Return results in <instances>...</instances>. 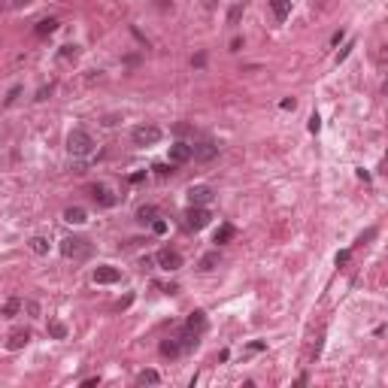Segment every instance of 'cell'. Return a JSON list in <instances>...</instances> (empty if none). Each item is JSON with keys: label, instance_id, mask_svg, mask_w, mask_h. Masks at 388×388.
I'll return each instance as SVG.
<instances>
[{"label": "cell", "instance_id": "6da1fadb", "mask_svg": "<svg viewBox=\"0 0 388 388\" xmlns=\"http://www.w3.org/2000/svg\"><path fill=\"white\" fill-rule=\"evenodd\" d=\"M67 152L76 155V158H88V155L94 152V140H91V133L82 130V128L70 130V137H67Z\"/></svg>", "mask_w": 388, "mask_h": 388}, {"label": "cell", "instance_id": "7a4b0ae2", "mask_svg": "<svg viewBox=\"0 0 388 388\" xmlns=\"http://www.w3.org/2000/svg\"><path fill=\"white\" fill-rule=\"evenodd\" d=\"M88 252H91V243L85 237H67V240H61V255L64 258H88Z\"/></svg>", "mask_w": 388, "mask_h": 388}, {"label": "cell", "instance_id": "3957f363", "mask_svg": "<svg viewBox=\"0 0 388 388\" xmlns=\"http://www.w3.org/2000/svg\"><path fill=\"white\" fill-rule=\"evenodd\" d=\"M164 133L158 125H137V128L130 130V140H133V146H155L158 140H161Z\"/></svg>", "mask_w": 388, "mask_h": 388}, {"label": "cell", "instance_id": "277c9868", "mask_svg": "<svg viewBox=\"0 0 388 388\" xmlns=\"http://www.w3.org/2000/svg\"><path fill=\"white\" fill-rule=\"evenodd\" d=\"M209 212H206V206H188L185 209V227H191V230H200V227L209 225Z\"/></svg>", "mask_w": 388, "mask_h": 388}, {"label": "cell", "instance_id": "5b68a950", "mask_svg": "<svg viewBox=\"0 0 388 388\" xmlns=\"http://www.w3.org/2000/svg\"><path fill=\"white\" fill-rule=\"evenodd\" d=\"M219 155V146L212 143V140H200V143H194L191 146V158L194 161H212Z\"/></svg>", "mask_w": 388, "mask_h": 388}, {"label": "cell", "instance_id": "8992f818", "mask_svg": "<svg viewBox=\"0 0 388 388\" xmlns=\"http://www.w3.org/2000/svg\"><path fill=\"white\" fill-rule=\"evenodd\" d=\"M155 261H158V267H161V270H170V273L182 267V255H179L176 249H161V252L155 255Z\"/></svg>", "mask_w": 388, "mask_h": 388}, {"label": "cell", "instance_id": "52a82bcc", "mask_svg": "<svg viewBox=\"0 0 388 388\" xmlns=\"http://www.w3.org/2000/svg\"><path fill=\"white\" fill-rule=\"evenodd\" d=\"M119 279H122V270H119V267H109V264L94 267V282L97 285H112V282H119Z\"/></svg>", "mask_w": 388, "mask_h": 388}, {"label": "cell", "instance_id": "ba28073f", "mask_svg": "<svg viewBox=\"0 0 388 388\" xmlns=\"http://www.w3.org/2000/svg\"><path fill=\"white\" fill-rule=\"evenodd\" d=\"M191 161V143H173L170 146V164H188Z\"/></svg>", "mask_w": 388, "mask_h": 388}, {"label": "cell", "instance_id": "9c48e42d", "mask_svg": "<svg viewBox=\"0 0 388 388\" xmlns=\"http://www.w3.org/2000/svg\"><path fill=\"white\" fill-rule=\"evenodd\" d=\"M212 200V188L209 185H194L191 191H188V203L191 206H206Z\"/></svg>", "mask_w": 388, "mask_h": 388}, {"label": "cell", "instance_id": "30bf717a", "mask_svg": "<svg viewBox=\"0 0 388 388\" xmlns=\"http://www.w3.org/2000/svg\"><path fill=\"white\" fill-rule=\"evenodd\" d=\"M28 343H31V331H12L9 340H6V349H9V352H18V349H25Z\"/></svg>", "mask_w": 388, "mask_h": 388}, {"label": "cell", "instance_id": "8fae6325", "mask_svg": "<svg viewBox=\"0 0 388 388\" xmlns=\"http://www.w3.org/2000/svg\"><path fill=\"white\" fill-rule=\"evenodd\" d=\"M270 9H273L276 22H285L291 12V0H270Z\"/></svg>", "mask_w": 388, "mask_h": 388}, {"label": "cell", "instance_id": "7c38bea8", "mask_svg": "<svg viewBox=\"0 0 388 388\" xmlns=\"http://www.w3.org/2000/svg\"><path fill=\"white\" fill-rule=\"evenodd\" d=\"M88 191H91V197H94V200L100 203V206H112V203H115V197H112V194L106 191L103 185H91Z\"/></svg>", "mask_w": 388, "mask_h": 388}, {"label": "cell", "instance_id": "4fadbf2b", "mask_svg": "<svg viewBox=\"0 0 388 388\" xmlns=\"http://www.w3.org/2000/svg\"><path fill=\"white\" fill-rule=\"evenodd\" d=\"M203 324H206V316L197 309V313H191L188 316V322H185V331H194V334H200L203 331Z\"/></svg>", "mask_w": 388, "mask_h": 388}, {"label": "cell", "instance_id": "5bb4252c", "mask_svg": "<svg viewBox=\"0 0 388 388\" xmlns=\"http://www.w3.org/2000/svg\"><path fill=\"white\" fill-rule=\"evenodd\" d=\"M58 31V22L55 18H43V22H36V28H33V33L36 36H49V33Z\"/></svg>", "mask_w": 388, "mask_h": 388}, {"label": "cell", "instance_id": "9a60e30c", "mask_svg": "<svg viewBox=\"0 0 388 388\" xmlns=\"http://www.w3.org/2000/svg\"><path fill=\"white\" fill-rule=\"evenodd\" d=\"M85 219H88V216H85L82 206H70V209L64 212V222H70V225H82Z\"/></svg>", "mask_w": 388, "mask_h": 388}, {"label": "cell", "instance_id": "2e32d148", "mask_svg": "<svg viewBox=\"0 0 388 388\" xmlns=\"http://www.w3.org/2000/svg\"><path fill=\"white\" fill-rule=\"evenodd\" d=\"M234 234H237V230H234V225H222V227H219V230H216V237H212V243H219V246H225V243H230V240H234Z\"/></svg>", "mask_w": 388, "mask_h": 388}, {"label": "cell", "instance_id": "e0dca14e", "mask_svg": "<svg viewBox=\"0 0 388 388\" xmlns=\"http://www.w3.org/2000/svg\"><path fill=\"white\" fill-rule=\"evenodd\" d=\"M161 382V376L155 373V370H143V373H137V385H158Z\"/></svg>", "mask_w": 388, "mask_h": 388}, {"label": "cell", "instance_id": "ac0fdd59", "mask_svg": "<svg viewBox=\"0 0 388 388\" xmlns=\"http://www.w3.org/2000/svg\"><path fill=\"white\" fill-rule=\"evenodd\" d=\"M179 352H182V346H179L176 340H164V343H161V355H167V358H176Z\"/></svg>", "mask_w": 388, "mask_h": 388}, {"label": "cell", "instance_id": "d6986e66", "mask_svg": "<svg viewBox=\"0 0 388 388\" xmlns=\"http://www.w3.org/2000/svg\"><path fill=\"white\" fill-rule=\"evenodd\" d=\"M216 264H219V249H216V252H206V255L200 258V270H212Z\"/></svg>", "mask_w": 388, "mask_h": 388}, {"label": "cell", "instance_id": "ffe728a7", "mask_svg": "<svg viewBox=\"0 0 388 388\" xmlns=\"http://www.w3.org/2000/svg\"><path fill=\"white\" fill-rule=\"evenodd\" d=\"M31 252H36V255H46V252H49V243H46L43 237H33V240H31Z\"/></svg>", "mask_w": 388, "mask_h": 388}, {"label": "cell", "instance_id": "44dd1931", "mask_svg": "<svg viewBox=\"0 0 388 388\" xmlns=\"http://www.w3.org/2000/svg\"><path fill=\"white\" fill-rule=\"evenodd\" d=\"M137 219H140L143 225L152 222V219H155V206H140V209H137Z\"/></svg>", "mask_w": 388, "mask_h": 388}, {"label": "cell", "instance_id": "7402d4cb", "mask_svg": "<svg viewBox=\"0 0 388 388\" xmlns=\"http://www.w3.org/2000/svg\"><path fill=\"white\" fill-rule=\"evenodd\" d=\"M18 309H22V300H18V297H9L6 306H3V316H15Z\"/></svg>", "mask_w": 388, "mask_h": 388}, {"label": "cell", "instance_id": "603a6c76", "mask_svg": "<svg viewBox=\"0 0 388 388\" xmlns=\"http://www.w3.org/2000/svg\"><path fill=\"white\" fill-rule=\"evenodd\" d=\"M49 334H52L55 340H64V337H67V327H64L61 322H52V324H49Z\"/></svg>", "mask_w": 388, "mask_h": 388}, {"label": "cell", "instance_id": "cb8c5ba5", "mask_svg": "<svg viewBox=\"0 0 388 388\" xmlns=\"http://www.w3.org/2000/svg\"><path fill=\"white\" fill-rule=\"evenodd\" d=\"M61 58H76V46H61Z\"/></svg>", "mask_w": 388, "mask_h": 388}, {"label": "cell", "instance_id": "d4e9b609", "mask_svg": "<svg viewBox=\"0 0 388 388\" xmlns=\"http://www.w3.org/2000/svg\"><path fill=\"white\" fill-rule=\"evenodd\" d=\"M152 230H155V234H164V230H167V222H161V219H152Z\"/></svg>", "mask_w": 388, "mask_h": 388}, {"label": "cell", "instance_id": "484cf974", "mask_svg": "<svg viewBox=\"0 0 388 388\" xmlns=\"http://www.w3.org/2000/svg\"><path fill=\"white\" fill-rule=\"evenodd\" d=\"M22 94V85H15V88H12V91H9V97H6V106H9V103H15V97Z\"/></svg>", "mask_w": 388, "mask_h": 388}, {"label": "cell", "instance_id": "4316f807", "mask_svg": "<svg viewBox=\"0 0 388 388\" xmlns=\"http://www.w3.org/2000/svg\"><path fill=\"white\" fill-rule=\"evenodd\" d=\"M319 128H322V119H319V115H313V119H309V130H313V133H319Z\"/></svg>", "mask_w": 388, "mask_h": 388}, {"label": "cell", "instance_id": "83f0119b", "mask_svg": "<svg viewBox=\"0 0 388 388\" xmlns=\"http://www.w3.org/2000/svg\"><path fill=\"white\" fill-rule=\"evenodd\" d=\"M349 258H352V252H340V255H337V264H346Z\"/></svg>", "mask_w": 388, "mask_h": 388}, {"label": "cell", "instance_id": "f1b7e54d", "mask_svg": "<svg viewBox=\"0 0 388 388\" xmlns=\"http://www.w3.org/2000/svg\"><path fill=\"white\" fill-rule=\"evenodd\" d=\"M97 382H100V379H97V376H91V379H85V382H82V388H94Z\"/></svg>", "mask_w": 388, "mask_h": 388}, {"label": "cell", "instance_id": "f546056e", "mask_svg": "<svg viewBox=\"0 0 388 388\" xmlns=\"http://www.w3.org/2000/svg\"><path fill=\"white\" fill-rule=\"evenodd\" d=\"M340 40H343V31H337L334 36H331V46H340Z\"/></svg>", "mask_w": 388, "mask_h": 388}, {"label": "cell", "instance_id": "4dcf8cb0", "mask_svg": "<svg viewBox=\"0 0 388 388\" xmlns=\"http://www.w3.org/2000/svg\"><path fill=\"white\" fill-rule=\"evenodd\" d=\"M155 170H158V176H167L170 170H167V164H155Z\"/></svg>", "mask_w": 388, "mask_h": 388}, {"label": "cell", "instance_id": "1f68e13d", "mask_svg": "<svg viewBox=\"0 0 388 388\" xmlns=\"http://www.w3.org/2000/svg\"><path fill=\"white\" fill-rule=\"evenodd\" d=\"M25 306H28V313H33V316H36V313H40V306H36V303H33V300H28V303H25Z\"/></svg>", "mask_w": 388, "mask_h": 388}, {"label": "cell", "instance_id": "d6a6232c", "mask_svg": "<svg viewBox=\"0 0 388 388\" xmlns=\"http://www.w3.org/2000/svg\"><path fill=\"white\" fill-rule=\"evenodd\" d=\"M261 349H264V343H261V340H258V343H249V352H261Z\"/></svg>", "mask_w": 388, "mask_h": 388}, {"label": "cell", "instance_id": "836d02e7", "mask_svg": "<svg viewBox=\"0 0 388 388\" xmlns=\"http://www.w3.org/2000/svg\"><path fill=\"white\" fill-rule=\"evenodd\" d=\"M155 3H158L161 9H167V6H170V0H155Z\"/></svg>", "mask_w": 388, "mask_h": 388}, {"label": "cell", "instance_id": "e575fe53", "mask_svg": "<svg viewBox=\"0 0 388 388\" xmlns=\"http://www.w3.org/2000/svg\"><path fill=\"white\" fill-rule=\"evenodd\" d=\"M25 3H31V0H12V6H25Z\"/></svg>", "mask_w": 388, "mask_h": 388}, {"label": "cell", "instance_id": "d590c367", "mask_svg": "<svg viewBox=\"0 0 388 388\" xmlns=\"http://www.w3.org/2000/svg\"><path fill=\"white\" fill-rule=\"evenodd\" d=\"M243 3H246V0H243Z\"/></svg>", "mask_w": 388, "mask_h": 388}]
</instances>
